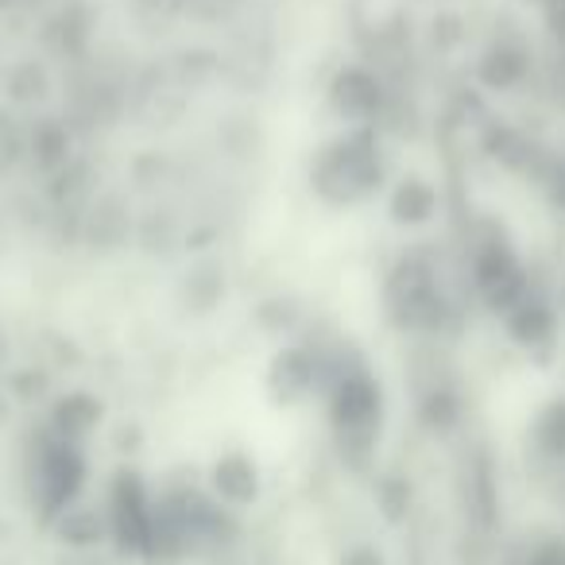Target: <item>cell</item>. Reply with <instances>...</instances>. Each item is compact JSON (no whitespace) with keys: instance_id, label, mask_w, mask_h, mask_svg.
Masks as SVG:
<instances>
[{"instance_id":"9c48e42d","label":"cell","mask_w":565,"mask_h":565,"mask_svg":"<svg viewBox=\"0 0 565 565\" xmlns=\"http://www.w3.org/2000/svg\"><path fill=\"white\" fill-rule=\"evenodd\" d=\"M205 488H210V495L221 503V508L244 511L259 500L264 477H259V465L252 454H244V449H225V454L213 457Z\"/></svg>"},{"instance_id":"3957f363","label":"cell","mask_w":565,"mask_h":565,"mask_svg":"<svg viewBox=\"0 0 565 565\" xmlns=\"http://www.w3.org/2000/svg\"><path fill=\"white\" fill-rule=\"evenodd\" d=\"M384 315L395 330L415 338H438L449 330L457 307L430 252L411 248L392 264V271L384 275Z\"/></svg>"},{"instance_id":"52a82bcc","label":"cell","mask_w":565,"mask_h":565,"mask_svg":"<svg viewBox=\"0 0 565 565\" xmlns=\"http://www.w3.org/2000/svg\"><path fill=\"white\" fill-rule=\"evenodd\" d=\"M326 105L345 128H376L387 109V86L372 66L349 63L326 86Z\"/></svg>"},{"instance_id":"5b68a950","label":"cell","mask_w":565,"mask_h":565,"mask_svg":"<svg viewBox=\"0 0 565 565\" xmlns=\"http://www.w3.org/2000/svg\"><path fill=\"white\" fill-rule=\"evenodd\" d=\"M105 523H109V546L125 562H140L148 550L151 519H156V488L140 469L120 465L105 488Z\"/></svg>"},{"instance_id":"7a4b0ae2","label":"cell","mask_w":565,"mask_h":565,"mask_svg":"<svg viewBox=\"0 0 565 565\" xmlns=\"http://www.w3.org/2000/svg\"><path fill=\"white\" fill-rule=\"evenodd\" d=\"M387 182V163L376 128H341L310 159V190L322 205L349 210L376 198Z\"/></svg>"},{"instance_id":"4fadbf2b","label":"cell","mask_w":565,"mask_h":565,"mask_svg":"<svg viewBox=\"0 0 565 565\" xmlns=\"http://www.w3.org/2000/svg\"><path fill=\"white\" fill-rule=\"evenodd\" d=\"M51 534H55L58 542H63L66 550H97L109 542V523H105V508H94V503H74V508H66L63 515L55 519V523L47 526Z\"/></svg>"},{"instance_id":"30bf717a","label":"cell","mask_w":565,"mask_h":565,"mask_svg":"<svg viewBox=\"0 0 565 565\" xmlns=\"http://www.w3.org/2000/svg\"><path fill=\"white\" fill-rule=\"evenodd\" d=\"M531 74V51L519 35L503 32L480 51V63H477V78L484 82L488 89H515L519 82Z\"/></svg>"},{"instance_id":"ba28073f","label":"cell","mask_w":565,"mask_h":565,"mask_svg":"<svg viewBox=\"0 0 565 565\" xmlns=\"http://www.w3.org/2000/svg\"><path fill=\"white\" fill-rule=\"evenodd\" d=\"M503 330L526 353H550L557 345V333H562V307L550 291L534 287L523 302H515L503 315Z\"/></svg>"},{"instance_id":"ffe728a7","label":"cell","mask_w":565,"mask_h":565,"mask_svg":"<svg viewBox=\"0 0 565 565\" xmlns=\"http://www.w3.org/2000/svg\"><path fill=\"white\" fill-rule=\"evenodd\" d=\"M557 307L565 310V282H562V291H557Z\"/></svg>"},{"instance_id":"d6986e66","label":"cell","mask_w":565,"mask_h":565,"mask_svg":"<svg viewBox=\"0 0 565 565\" xmlns=\"http://www.w3.org/2000/svg\"><path fill=\"white\" fill-rule=\"evenodd\" d=\"M341 565H384V554L376 546H349L341 554Z\"/></svg>"},{"instance_id":"8fae6325","label":"cell","mask_w":565,"mask_h":565,"mask_svg":"<svg viewBox=\"0 0 565 565\" xmlns=\"http://www.w3.org/2000/svg\"><path fill=\"white\" fill-rule=\"evenodd\" d=\"M102 418H105V407H102V399H97V395L66 392V395H58V399L51 403L47 423H43V426H47L51 434H58V438L86 446V438L97 430V426H102Z\"/></svg>"},{"instance_id":"2e32d148","label":"cell","mask_w":565,"mask_h":565,"mask_svg":"<svg viewBox=\"0 0 565 565\" xmlns=\"http://www.w3.org/2000/svg\"><path fill=\"white\" fill-rule=\"evenodd\" d=\"M519 565H565V534H542L523 550Z\"/></svg>"},{"instance_id":"7c38bea8","label":"cell","mask_w":565,"mask_h":565,"mask_svg":"<svg viewBox=\"0 0 565 565\" xmlns=\"http://www.w3.org/2000/svg\"><path fill=\"white\" fill-rule=\"evenodd\" d=\"M387 213H392L395 225L403 228H423L430 225L441 213V194L430 179L423 174H411V179H399L392 186V198H387Z\"/></svg>"},{"instance_id":"ac0fdd59","label":"cell","mask_w":565,"mask_h":565,"mask_svg":"<svg viewBox=\"0 0 565 565\" xmlns=\"http://www.w3.org/2000/svg\"><path fill=\"white\" fill-rule=\"evenodd\" d=\"M542 186H546L550 205H554L557 213H565V156L562 159L554 156V163H550V171H546V179H542Z\"/></svg>"},{"instance_id":"9a60e30c","label":"cell","mask_w":565,"mask_h":565,"mask_svg":"<svg viewBox=\"0 0 565 565\" xmlns=\"http://www.w3.org/2000/svg\"><path fill=\"white\" fill-rule=\"evenodd\" d=\"M28 156V128H20V120L12 113L0 109V179L17 171V163Z\"/></svg>"},{"instance_id":"5bb4252c","label":"cell","mask_w":565,"mask_h":565,"mask_svg":"<svg viewBox=\"0 0 565 565\" xmlns=\"http://www.w3.org/2000/svg\"><path fill=\"white\" fill-rule=\"evenodd\" d=\"M531 441H534V454H539L542 461L565 465V395L550 399L546 407L534 415Z\"/></svg>"},{"instance_id":"6da1fadb","label":"cell","mask_w":565,"mask_h":565,"mask_svg":"<svg viewBox=\"0 0 565 565\" xmlns=\"http://www.w3.org/2000/svg\"><path fill=\"white\" fill-rule=\"evenodd\" d=\"M322 403L341 461L349 469L364 472L372 465V457H376L387 403L380 376L349 341H333L330 345V380H326Z\"/></svg>"},{"instance_id":"277c9868","label":"cell","mask_w":565,"mask_h":565,"mask_svg":"<svg viewBox=\"0 0 565 565\" xmlns=\"http://www.w3.org/2000/svg\"><path fill=\"white\" fill-rule=\"evenodd\" d=\"M24 480H28V500L43 526H51L66 508L82 503L89 484V457L86 446L66 441L58 434H51L47 426L35 430V438L28 441L24 457Z\"/></svg>"},{"instance_id":"8992f818","label":"cell","mask_w":565,"mask_h":565,"mask_svg":"<svg viewBox=\"0 0 565 565\" xmlns=\"http://www.w3.org/2000/svg\"><path fill=\"white\" fill-rule=\"evenodd\" d=\"M330 380V341H287L267 361V395L279 407H302L322 399Z\"/></svg>"},{"instance_id":"e0dca14e","label":"cell","mask_w":565,"mask_h":565,"mask_svg":"<svg viewBox=\"0 0 565 565\" xmlns=\"http://www.w3.org/2000/svg\"><path fill=\"white\" fill-rule=\"evenodd\" d=\"M380 508H384V515L392 519V523H399V519L411 511V488L392 477L380 480Z\"/></svg>"}]
</instances>
